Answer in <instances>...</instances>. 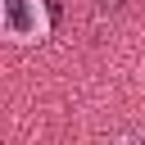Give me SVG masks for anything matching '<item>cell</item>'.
Instances as JSON below:
<instances>
[{
	"label": "cell",
	"mask_w": 145,
	"mask_h": 145,
	"mask_svg": "<svg viewBox=\"0 0 145 145\" xmlns=\"http://www.w3.org/2000/svg\"><path fill=\"white\" fill-rule=\"evenodd\" d=\"M5 32H9V36H32V32H36L32 0H5Z\"/></svg>",
	"instance_id": "cell-1"
},
{
	"label": "cell",
	"mask_w": 145,
	"mask_h": 145,
	"mask_svg": "<svg viewBox=\"0 0 145 145\" xmlns=\"http://www.w3.org/2000/svg\"><path fill=\"white\" fill-rule=\"evenodd\" d=\"M118 5H122V0H100V9H118Z\"/></svg>",
	"instance_id": "cell-2"
},
{
	"label": "cell",
	"mask_w": 145,
	"mask_h": 145,
	"mask_svg": "<svg viewBox=\"0 0 145 145\" xmlns=\"http://www.w3.org/2000/svg\"><path fill=\"white\" fill-rule=\"evenodd\" d=\"M118 145H145V140H118Z\"/></svg>",
	"instance_id": "cell-3"
}]
</instances>
